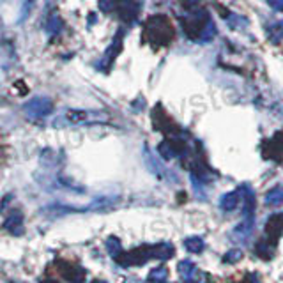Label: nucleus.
Listing matches in <instances>:
<instances>
[{"instance_id":"nucleus-5","label":"nucleus","mask_w":283,"mask_h":283,"mask_svg":"<svg viewBox=\"0 0 283 283\" xmlns=\"http://www.w3.org/2000/svg\"><path fill=\"white\" fill-rule=\"evenodd\" d=\"M119 9V18L122 21H133L140 13V4L136 0H121L117 6Z\"/></svg>"},{"instance_id":"nucleus-15","label":"nucleus","mask_w":283,"mask_h":283,"mask_svg":"<svg viewBox=\"0 0 283 283\" xmlns=\"http://www.w3.org/2000/svg\"><path fill=\"white\" fill-rule=\"evenodd\" d=\"M274 11H283V0H267Z\"/></svg>"},{"instance_id":"nucleus-6","label":"nucleus","mask_w":283,"mask_h":283,"mask_svg":"<svg viewBox=\"0 0 283 283\" xmlns=\"http://www.w3.org/2000/svg\"><path fill=\"white\" fill-rule=\"evenodd\" d=\"M158 151H159V154H161L163 158L172 159V158H175V156H179L182 152V144L177 138H167V140H163L161 144H159Z\"/></svg>"},{"instance_id":"nucleus-8","label":"nucleus","mask_w":283,"mask_h":283,"mask_svg":"<svg viewBox=\"0 0 283 283\" xmlns=\"http://www.w3.org/2000/svg\"><path fill=\"white\" fill-rule=\"evenodd\" d=\"M60 273L64 274V278L66 280H69L71 283H82L83 281V276H85V273H83L80 267H73L69 264H62L60 262Z\"/></svg>"},{"instance_id":"nucleus-13","label":"nucleus","mask_w":283,"mask_h":283,"mask_svg":"<svg viewBox=\"0 0 283 283\" xmlns=\"http://www.w3.org/2000/svg\"><path fill=\"white\" fill-rule=\"evenodd\" d=\"M237 193H228V195H225L223 197V200H221V207L223 209H234L235 205H237Z\"/></svg>"},{"instance_id":"nucleus-2","label":"nucleus","mask_w":283,"mask_h":283,"mask_svg":"<svg viewBox=\"0 0 283 283\" xmlns=\"http://www.w3.org/2000/svg\"><path fill=\"white\" fill-rule=\"evenodd\" d=\"M184 27L186 34H188L190 39H213L214 36V25L209 18V14L205 11H193V13L188 16V20H184Z\"/></svg>"},{"instance_id":"nucleus-11","label":"nucleus","mask_w":283,"mask_h":283,"mask_svg":"<svg viewBox=\"0 0 283 283\" xmlns=\"http://www.w3.org/2000/svg\"><path fill=\"white\" fill-rule=\"evenodd\" d=\"M62 20H60L57 14H53V16H50L48 20H46V25H44V30L50 34V36H57V34H60L62 32Z\"/></svg>"},{"instance_id":"nucleus-16","label":"nucleus","mask_w":283,"mask_h":283,"mask_svg":"<svg viewBox=\"0 0 283 283\" xmlns=\"http://www.w3.org/2000/svg\"><path fill=\"white\" fill-rule=\"evenodd\" d=\"M182 2H184L188 7H193V6H198V4H200V0H182Z\"/></svg>"},{"instance_id":"nucleus-12","label":"nucleus","mask_w":283,"mask_h":283,"mask_svg":"<svg viewBox=\"0 0 283 283\" xmlns=\"http://www.w3.org/2000/svg\"><path fill=\"white\" fill-rule=\"evenodd\" d=\"M34 6H36V0H21V9H20V16H18V21H23L30 13H32Z\"/></svg>"},{"instance_id":"nucleus-10","label":"nucleus","mask_w":283,"mask_h":283,"mask_svg":"<svg viewBox=\"0 0 283 283\" xmlns=\"http://www.w3.org/2000/svg\"><path fill=\"white\" fill-rule=\"evenodd\" d=\"M119 50H121V36L117 37L115 41L112 43V46H110L108 50H106V53H105V57H103V60H101V66H98V67H103V66H110V64L113 62V59L119 55Z\"/></svg>"},{"instance_id":"nucleus-7","label":"nucleus","mask_w":283,"mask_h":283,"mask_svg":"<svg viewBox=\"0 0 283 283\" xmlns=\"http://www.w3.org/2000/svg\"><path fill=\"white\" fill-rule=\"evenodd\" d=\"M4 228L11 232L13 235H21L23 234V216L20 211H11L9 216L4 221Z\"/></svg>"},{"instance_id":"nucleus-19","label":"nucleus","mask_w":283,"mask_h":283,"mask_svg":"<svg viewBox=\"0 0 283 283\" xmlns=\"http://www.w3.org/2000/svg\"><path fill=\"white\" fill-rule=\"evenodd\" d=\"M96 283H105V281H96Z\"/></svg>"},{"instance_id":"nucleus-14","label":"nucleus","mask_w":283,"mask_h":283,"mask_svg":"<svg viewBox=\"0 0 283 283\" xmlns=\"http://www.w3.org/2000/svg\"><path fill=\"white\" fill-rule=\"evenodd\" d=\"M117 6H119V0H99V9L103 13H112Z\"/></svg>"},{"instance_id":"nucleus-17","label":"nucleus","mask_w":283,"mask_h":283,"mask_svg":"<svg viewBox=\"0 0 283 283\" xmlns=\"http://www.w3.org/2000/svg\"><path fill=\"white\" fill-rule=\"evenodd\" d=\"M43 283H59V281H53V280H46V281H43Z\"/></svg>"},{"instance_id":"nucleus-9","label":"nucleus","mask_w":283,"mask_h":283,"mask_svg":"<svg viewBox=\"0 0 283 283\" xmlns=\"http://www.w3.org/2000/svg\"><path fill=\"white\" fill-rule=\"evenodd\" d=\"M156 112L159 113V121L158 119H152V121H154V128L159 129V131H163L165 135H170L172 129H175L174 121H170V119L167 117V113H163L161 106H156Z\"/></svg>"},{"instance_id":"nucleus-1","label":"nucleus","mask_w":283,"mask_h":283,"mask_svg":"<svg viewBox=\"0 0 283 283\" xmlns=\"http://www.w3.org/2000/svg\"><path fill=\"white\" fill-rule=\"evenodd\" d=\"M144 37L154 46H165L174 39V27L163 14H156L147 20L144 27Z\"/></svg>"},{"instance_id":"nucleus-18","label":"nucleus","mask_w":283,"mask_h":283,"mask_svg":"<svg viewBox=\"0 0 283 283\" xmlns=\"http://www.w3.org/2000/svg\"><path fill=\"white\" fill-rule=\"evenodd\" d=\"M0 156H2V149H0Z\"/></svg>"},{"instance_id":"nucleus-3","label":"nucleus","mask_w":283,"mask_h":283,"mask_svg":"<svg viewBox=\"0 0 283 283\" xmlns=\"http://www.w3.org/2000/svg\"><path fill=\"white\" fill-rule=\"evenodd\" d=\"M108 119L105 113H92L85 112V110H67L62 117H59L55 121V126L60 124H87V122H98Z\"/></svg>"},{"instance_id":"nucleus-4","label":"nucleus","mask_w":283,"mask_h":283,"mask_svg":"<svg viewBox=\"0 0 283 283\" xmlns=\"http://www.w3.org/2000/svg\"><path fill=\"white\" fill-rule=\"evenodd\" d=\"M23 110L30 119H43L53 112V103L48 98H34L25 103Z\"/></svg>"}]
</instances>
